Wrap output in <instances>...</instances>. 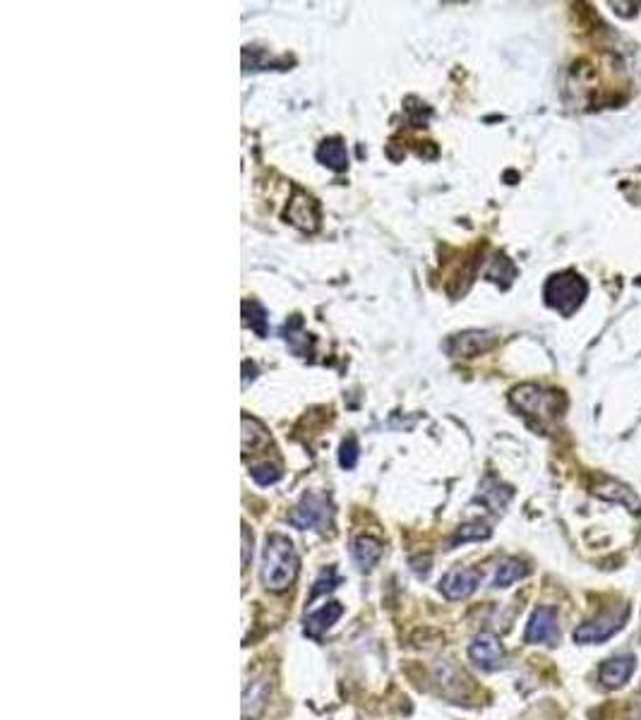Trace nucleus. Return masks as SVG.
Masks as SVG:
<instances>
[{
  "instance_id": "nucleus-1",
  "label": "nucleus",
  "mask_w": 641,
  "mask_h": 720,
  "mask_svg": "<svg viewBox=\"0 0 641 720\" xmlns=\"http://www.w3.org/2000/svg\"><path fill=\"white\" fill-rule=\"evenodd\" d=\"M298 564L301 562L289 538L279 533L267 538L265 552H262V581L269 591H286L296 581Z\"/></svg>"
},
{
  "instance_id": "nucleus-2",
  "label": "nucleus",
  "mask_w": 641,
  "mask_h": 720,
  "mask_svg": "<svg viewBox=\"0 0 641 720\" xmlns=\"http://www.w3.org/2000/svg\"><path fill=\"white\" fill-rule=\"evenodd\" d=\"M586 293H589V286L574 272L550 276L548 284L543 288L545 303L557 312H562V315H572V312L584 303Z\"/></svg>"
},
{
  "instance_id": "nucleus-3",
  "label": "nucleus",
  "mask_w": 641,
  "mask_h": 720,
  "mask_svg": "<svg viewBox=\"0 0 641 720\" xmlns=\"http://www.w3.org/2000/svg\"><path fill=\"white\" fill-rule=\"evenodd\" d=\"M627 617H629L627 605L603 612V615L593 617V620L584 622L581 627L574 629V641H577V644H601V641H608L610 636H615L622 627H625Z\"/></svg>"
},
{
  "instance_id": "nucleus-4",
  "label": "nucleus",
  "mask_w": 641,
  "mask_h": 720,
  "mask_svg": "<svg viewBox=\"0 0 641 720\" xmlns=\"http://www.w3.org/2000/svg\"><path fill=\"white\" fill-rule=\"evenodd\" d=\"M512 404L524 413H533V416H553L560 408V396L553 392H543L541 387H519L512 392Z\"/></svg>"
},
{
  "instance_id": "nucleus-5",
  "label": "nucleus",
  "mask_w": 641,
  "mask_h": 720,
  "mask_svg": "<svg viewBox=\"0 0 641 720\" xmlns=\"http://www.w3.org/2000/svg\"><path fill=\"white\" fill-rule=\"evenodd\" d=\"M289 521L296 528H301V531H305V528H322L329 521L327 500L320 495H305L301 504L291 512Z\"/></svg>"
},
{
  "instance_id": "nucleus-6",
  "label": "nucleus",
  "mask_w": 641,
  "mask_h": 720,
  "mask_svg": "<svg viewBox=\"0 0 641 720\" xmlns=\"http://www.w3.org/2000/svg\"><path fill=\"white\" fill-rule=\"evenodd\" d=\"M469 658L478 668L485 670H495L502 665V658H505V648H502V641L497 639V634L493 632H481L473 639V644L469 646Z\"/></svg>"
},
{
  "instance_id": "nucleus-7",
  "label": "nucleus",
  "mask_w": 641,
  "mask_h": 720,
  "mask_svg": "<svg viewBox=\"0 0 641 720\" xmlns=\"http://www.w3.org/2000/svg\"><path fill=\"white\" fill-rule=\"evenodd\" d=\"M524 639L529 644H548L555 646L560 639V629H557V612L553 608H538L531 615L529 627H526Z\"/></svg>"
},
{
  "instance_id": "nucleus-8",
  "label": "nucleus",
  "mask_w": 641,
  "mask_h": 720,
  "mask_svg": "<svg viewBox=\"0 0 641 720\" xmlns=\"http://www.w3.org/2000/svg\"><path fill=\"white\" fill-rule=\"evenodd\" d=\"M286 219L296 228H301V231H315L320 226V209H317L313 197L296 190V195L289 202V209H286Z\"/></svg>"
},
{
  "instance_id": "nucleus-9",
  "label": "nucleus",
  "mask_w": 641,
  "mask_h": 720,
  "mask_svg": "<svg viewBox=\"0 0 641 720\" xmlns=\"http://www.w3.org/2000/svg\"><path fill=\"white\" fill-rule=\"evenodd\" d=\"M481 584V572L476 569H452L445 579H442L440 591L445 593L449 600H464L469 598Z\"/></svg>"
},
{
  "instance_id": "nucleus-10",
  "label": "nucleus",
  "mask_w": 641,
  "mask_h": 720,
  "mask_svg": "<svg viewBox=\"0 0 641 720\" xmlns=\"http://www.w3.org/2000/svg\"><path fill=\"white\" fill-rule=\"evenodd\" d=\"M490 346H493V336L488 332H464L452 336L445 348L454 358H473V356H481V353L488 351Z\"/></svg>"
},
{
  "instance_id": "nucleus-11",
  "label": "nucleus",
  "mask_w": 641,
  "mask_h": 720,
  "mask_svg": "<svg viewBox=\"0 0 641 720\" xmlns=\"http://www.w3.org/2000/svg\"><path fill=\"white\" fill-rule=\"evenodd\" d=\"M634 668H637V658L634 656H617L605 660L598 670V677H601L603 687L608 689H620L629 682V677L634 675Z\"/></svg>"
},
{
  "instance_id": "nucleus-12",
  "label": "nucleus",
  "mask_w": 641,
  "mask_h": 720,
  "mask_svg": "<svg viewBox=\"0 0 641 720\" xmlns=\"http://www.w3.org/2000/svg\"><path fill=\"white\" fill-rule=\"evenodd\" d=\"M317 161L332 168V171H346L349 166V154H346V144L339 140V137H332V140H325L317 149Z\"/></svg>"
},
{
  "instance_id": "nucleus-13",
  "label": "nucleus",
  "mask_w": 641,
  "mask_h": 720,
  "mask_svg": "<svg viewBox=\"0 0 641 720\" xmlns=\"http://www.w3.org/2000/svg\"><path fill=\"white\" fill-rule=\"evenodd\" d=\"M269 440V432L257 418L243 416V454H255L265 449Z\"/></svg>"
},
{
  "instance_id": "nucleus-14",
  "label": "nucleus",
  "mask_w": 641,
  "mask_h": 720,
  "mask_svg": "<svg viewBox=\"0 0 641 720\" xmlns=\"http://www.w3.org/2000/svg\"><path fill=\"white\" fill-rule=\"evenodd\" d=\"M341 612H344V608H341L339 603H329L327 608L313 612V615L305 620V632H308L310 636H320L325 629H329L334 622L339 620Z\"/></svg>"
},
{
  "instance_id": "nucleus-15",
  "label": "nucleus",
  "mask_w": 641,
  "mask_h": 720,
  "mask_svg": "<svg viewBox=\"0 0 641 720\" xmlns=\"http://www.w3.org/2000/svg\"><path fill=\"white\" fill-rule=\"evenodd\" d=\"M382 555V548L380 543L373 538H356L353 540V560H356V564L361 569H370L373 564L380 560Z\"/></svg>"
},
{
  "instance_id": "nucleus-16",
  "label": "nucleus",
  "mask_w": 641,
  "mask_h": 720,
  "mask_svg": "<svg viewBox=\"0 0 641 720\" xmlns=\"http://www.w3.org/2000/svg\"><path fill=\"white\" fill-rule=\"evenodd\" d=\"M269 699V684L267 680H257L250 684V689L245 692V699H243V713L245 718H255L257 713L262 711V706H265V701Z\"/></svg>"
},
{
  "instance_id": "nucleus-17",
  "label": "nucleus",
  "mask_w": 641,
  "mask_h": 720,
  "mask_svg": "<svg viewBox=\"0 0 641 720\" xmlns=\"http://www.w3.org/2000/svg\"><path fill=\"white\" fill-rule=\"evenodd\" d=\"M598 495L608 497V500H613V502H622L632 514L641 512V500H639V497L634 495V492L629 488H625V485H620V483L603 485V488L598 490Z\"/></svg>"
},
{
  "instance_id": "nucleus-18",
  "label": "nucleus",
  "mask_w": 641,
  "mask_h": 720,
  "mask_svg": "<svg viewBox=\"0 0 641 720\" xmlns=\"http://www.w3.org/2000/svg\"><path fill=\"white\" fill-rule=\"evenodd\" d=\"M524 574H526L524 564H521L519 560H507V562H502L500 567H497L493 586L495 588H507V586H512L514 581H519Z\"/></svg>"
},
{
  "instance_id": "nucleus-19",
  "label": "nucleus",
  "mask_w": 641,
  "mask_h": 720,
  "mask_svg": "<svg viewBox=\"0 0 641 720\" xmlns=\"http://www.w3.org/2000/svg\"><path fill=\"white\" fill-rule=\"evenodd\" d=\"M243 317L245 324H248L257 336L267 334V312L260 303H243Z\"/></svg>"
},
{
  "instance_id": "nucleus-20",
  "label": "nucleus",
  "mask_w": 641,
  "mask_h": 720,
  "mask_svg": "<svg viewBox=\"0 0 641 720\" xmlns=\"http://www.w3.org/2000/svg\"><path fill=\"white\" fill-rule=\"evenodd\" d=\"M250 476H253L255 483L272 485V483H277V480L281 478V466L269 464V461H265V464H257V466L250 468Z\"/></svg>"
},
{
  "instance_id": "nucleus-21",
  "label": "nucleus",
  "mask_w": 641,
  "mask_h": 720,
  "mask_svg": "<svg viewBox=\"0 0 641 720\" xmlns=\"http://www.w3.org/2000/svg\"><path fill=\"white\" fill-rule=\"evenodd\" d=\"M356 461H358V444L353 437H349V440H344V444H341L339 464L344 468H353L356 466Z\"/></svg>"
},
{
  "instance_id": "nucleus-22",
  "label": "nucleus",
  "mask_w": 641,
  "mask_h": 720,
  "mask_svg": "<svg viewBox=\"0 0 641 720\" xmlns=\"http://www.w3.org/2000/svg\"><path fill=\"white\" fill-rule=\"evenodd\" d=\"M490 531L488 528H478V526H464L461 531L457 533V538H454V543H464V540H481V538H488Z\"/></svg>"
},
{
  "instance_id": "nucleus-23",
  "label": "nucleus",
  "mask_w": 641,
  "mask_h": 720,
  "mask_svg": "<svg viewBox=\"0 0 641 720\" xmlns=\"http://www.w3.org/2000/svg\"><path fill=\"white\" fill-rule=\"evenodd\" d=\"M248 552H250V548H248V528H243V569L248 567Z\"/></svg>"
}]
</instances>
